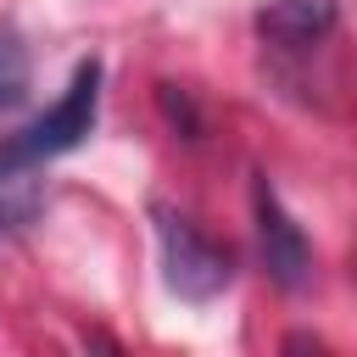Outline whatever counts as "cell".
<instances>
[{
  "instance_id": "6da1fadb",
  "label": "cell",
  "mask_w": 357,
  "mask_h": 357,
  "mask_svg": "<svg viewBox=\"0 0 357 357\" xmlns=\"http://www.w3.org/2000/svg\"><path fill=\"white\" fill-rule=\"evenodd\" d=\"M95 117H100V61H78L61 100L50 112H39L33 123H22L17 134L0 139V173H39L45 162L78 151L89 134H95Z\"/></svg>"
},
{
  "instance_id": "7a4b0ae2",
  "label": "cell",
  "mask_w": 357,
  "mask_h": 357,
  "mask_svg": "<svg viewBox=\"0 0 357 357\" xmlns=\"http://www.w3.org/2000/svg\"><path fill=\"white\" fill-rule=\"evenodd\" d=\"M156 245H162V273H167V290L178 301H212L229 290L234 279V251L223 240H212L201 223L156 206Z\"/></svg>"
},
{
  "instance_id": "3957f363",
  "label": "cell",
  "mask_w": 357,
  "mask_h": 357,
  "mask_svg": "<svg viewBox=\"0 0 357 357\" xmlns=\"http://www.w3.org/2000/svg\"><path fill=\"white\" fill-rule=\"evenodd\" d=\"M251 212H257V245H262V268L279 290H301L312 279V240L301 234V223L284 212L279 190L257 173L251 184Z\"/></svg>"
},
{
  "instance_id": "277c9868",
  "label": "cell",
  "mask_w": 357,
  "mask_h": 357,
  "mask_svg": "<svg viewBox=\"0 0 357 357\" xmlns=\"http://www.w3.org/2000/svg\"><path fill=\"white\" fill-rule=\"evenodd\" d=\"M340 6L335 0H268L257 11V33L279 50H312L335 33Z\"/></svg>"
},
{
  "instance_id": "5b68a950",
  "label": "cell",
  "mask_w": 357,
  "mask_h": 357,
  "mask_svg": "<svg viewBox=\"0 0 357 357\" xmlns=\"http://www.w3.org/2000/svg\"><path fill=\"white\" fill-rule=\"evenodd\" d=\"M39 206H45V190L33 173H0V234L22 229Z\"/></svg>"
},
{
  "instance_id": "8992f818",
  "label": "cell",
  "mask_w": 357,
  "mask_h": 357,
  "mask_svg": "<svg viewBox=\"0 0 357 357\" xmlns=\"http://www.w3.org/2000/svg\"><path fill=\"white\" fill-rule=\"evenodd\" d=\"M22 100H28V45L11 28H0V117L17 112Z\"/></svg>"
}]
</instances>
